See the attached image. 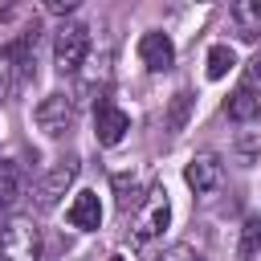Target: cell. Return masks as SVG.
Here are the masks:
<instances>
[{
	"mask_svg": "<svg viewBox=\"0 0 261 261\" xmlns=\"http://www.w3.org/2000/svg\"><path fill=\"white\" fill-rule=\"evenodd\" d=\"M220 175H224V167H220V159H216L212 151L192 155V159H188V167H184V179H188V188H192L196 196L216 192V188H220Z\"/></svg>",
	"mask_w": 261,
	"mask_h": 261,
	"instance_id": "obj_7",
	"label": "cell"
},
{
	"mask_svg": "<svg viewBox=\"0 0 261 261\" xmlns=\"http://www.w3.org/2000/svg\"><path fill=\"white\" fill-rule=\"evenodd\" d=\"M188 118H192V94H188V90H179V94L171 98L167 114H163V126L175 135V130H184V126H188Z\"/></svg>",
	"mask_w": 261,
	"mask_h": 261,
	"instance_id": "obj_13",
	"label": "cell"
},
{
	"mask_svg": "<svg viewBox=\"0 0 261 261\" xmlns=\"http://www.w3.org/2000/svg\"><path fill=\"white\" fill-rule=\"evenodd\" d=\"M245 86H261V53L249 61V82H245Z\"/></svg>",
	"mask_w": 261,
	"mask_h": 261,
	"instance_id": "obj_20",
	"label": "cell"
},
{
	"mask_svg": "<svg viewBox=\"0 0 261 261\" xmlns=\"http://www.w3.org/2000/svg\"><path fill=\"white\" fill-rule=\"evenodd\" d=\"M41 4H45V12H53V16H69V12H77L82 0H41Z\"/></svg>",
	"mask_w": 261,
	"mask_h": 261,
	"instance_id": "obj_18",
	"label": "cell"
},
{
	"mask_svg": "<svg viewBox=\"0 0 261 261\" xmlns=\"http://www.w3.org/2000/svg\"><path fill=\"white\" fill-rule=\"evenodd\" d=\"M159 261H204V257H200L192 245H171V249H167Z\"/></svg>",
	"mask_w": 261,
	"mask_h": 261,
	"instance_id": "obj_17",
	"label": "cell"
},
{
	"mask_svg": "<svg viewBox=\"0 0 261 261\" xmlns=\"http://www.w3.org/2000/svg\"><path fill=\"white\" fill-rule=\"evenodd\" d=\"M139 61L151 69V73H167L171 65H175V45H171V37L167 33H143L139 37Z\"/></svg>",
	"mask_w": 261,
	"mask_h": 261,
	"instance_id": "obj_8",
	"label": "cell"
},
{
	"mask_svg": "<svg viewBox=\"0 0 261 261\" xmlns=\"http://www.w3.org/2000/svg\"><path fill=\"white\" fill-rule=\"evenodd\" d=\"M0 261H41V232L33 220H8L0 228Z\"/></svg>",
	"mask_w": 261,
	"mask_h": 261,
	"instance_id": "obj_3",
	"label": "cell"
},
{
	"mask_svg": "<svg viewBox=\"0 0 261 261\" xmlns=\"http://www.w3.org/2000/svg\"><path fill=\"white\" fill-rule=\"evenodd\" d=\"M73 179H77V159H61V163H53V167L41 175V184L33 188L37 208H41V212H53V208L61 204V196L69 192Z\"/></svg>",
	"mask_w": 261,
	"mask_h": 261,
	"instance_id": "obj_5",
	"label": "cell"
},
{
	"mask_svg": "<svg viewBox=\"0 0 261 261\" xmlns=\"http://www.w3.org/2000/svg\"><path fill=\"white\" fill-rule=\"evenodd\" d=\"M135 212H139V216H135V241H139V245L155 241V237L167 228V220H171L167 188H163V184H151V188L143 192V200H139V208H135Z\"/></svg>",
	"mask_w": 261,
	"mask_h": 261,
	"instance_id": "obj_1",
	"label": "cell"
},
{
	"mask_svg": "<svg viewBox=\"0 0 261 261\" xmlns=\"http://www.w3.org/2000/svg\"><path fill=\"white\" fill-rule=\"evenodd\" d=\"M65 216H69V224H73V228H82V232L98 228V224H102V204H98V192H77Z\"/></svg>",
	"mask_w": 261,
	"mask_h": 261,
	"instance_id": "obj_10",
	"label": "cell"
},
{
	"mask_svg": "<svg viewBox=\"0 0 261 261\" xmlns=\"http://www.w3.org/2000/svg\"><path fill=\"white\" fill-rule=\"evenodd\" d=\"M224 114H228L232 122H253V118L261 114L257 90H253V86H237V90L228 94V102H224Z\"/></svg>",
	"mask_w": 261,
	"mask_h": 261,
	"instance_id": "obj_11",
	"label": "cell"
},
{
	"mask_svg": "<svg viewBox=\"0 0 261 261\" xmlns=\"http://www.w3.org/2000/svg\"><path fill=\"white\" fill-rule=\"evenodd\" d=\"M86 53H90V29L86 24H65L53 37V65H57V73H77Z\"/></svg>",
	"mask_w": 261,
	"mask_h": 261,
	"instance_id": "obj_4",
	"label": "cell"
},
{
	"mask_svg": "<svg viewBox=\"0 0 261 261\" xmlns=\"http://www.w3.org/2000/svg\"><path fill=\"white\" fill-rule=\"evenodd\" d=\"M24 192V175L16 163H0V212H8Z\"/></svg>",
	"mask_w": 261,
	"mask_h": 261,
	"instance_id": "obj_12",
	"label": "cell"
},
{
	"mask_svg": "<svg viewBox=\"0 0 261 261\" xmlns=\"http://www.w3.org/2000/svg\"><path fill=\"white\" fill-rule=\"evenodd\" d=\"M33 122H37V130H41V135H49V139L69 135V130H73V122H77L73 98H69V94H45V98L33 106Z\"/></svg>",
	"mask_w": 261,
	"mask_h": 261,
	"instance_id": "obj_2",
	"label": "cell"
},
{
	"mask_svg": "<svg viewBox=\"0 0 261 261\" xmlns=\"http://www.w3.org/2000/svg\"><path fill=\"white\" fill-rule=\"evenodd\" d=\"M114 192H118V212L122 216L130 208H139V200H143V188H139L135 175H114Z\"/></svg>",
	"mask_w": 261,
	"mask_h": 261,
	"instance_id": "obj_15",
	"label": "cell"
},
{
	"mask_svg": "<svg viewBox=\"0 0 261 261\" xmlns=\"http://www.w3.org/2000/svg\"><path fill=\"white\" fill-rule=\"evenodd\" d=\"M261 249V216H249L241 224V245H237V261H253Z\"/></svg>",
	"mask_w": 261,
	"mask_h": 261,
	"instance_id": "obj_14",
	"label": "cell"
},
{
	"mask_svg": "<svg viewBox=\"0 0 261 261\" xmlns=\"http://www.w3.org/2000/svg\"><path fill=\"white\" fill-rule=\"evenodd\" d=\"M126 130H130V114L122 106H114V102L102 98L94 106V135H98V143L102 147H118L126 139Z\"/></svg>",
	"mask_w": 261,
	"mask_h": 261,
	"instance_id": "obj_6",
	"label": "cell"
},
{
	"mask_svg": "<svg viewBox=\"0 0 261 261\" xmlns=\"http://www.w3.org/2000/svg\"><path fill=\"white\" fill-rule=\"evenodd\" d=\"M232 65H237V53H232L228 45H212V49H208V77H212V82H220Z\"/></svg>",
	"mask_w": 261,
	"mask_h": 261,
	"instance_id": "obj_16",
	"label": "cell"
},
{
	"mask_svg": "<svg viewBox=\"0 0 261 261\" xmlns=\"http://www.w3.org/2000/svg\"><path fill=\"white\" fill-rule=\"evenodd\" d=\"M228 16H232V29H237V37L245 45L261 41V0H232Z\"/></svg>",
	"mask_w": 261,
	"mask_h": 261,
	"instance_id": "obj_9",
	"label": "cell"
},
{
	"mask_svg": "<svg viewBox=\"0 0 261 261\" xmlns=\"http://www.w3.org/2000/svg\"><path fill=\"white\" fill-rule=\"evenodd\" d=\"M8 86H12V53H0V102H4Z\"/></svg>",
	"mask_w": 261,
	"mask_h": 261,
	"instance_id": "obj_19",
	"label": "cell"
}]
</instances>
